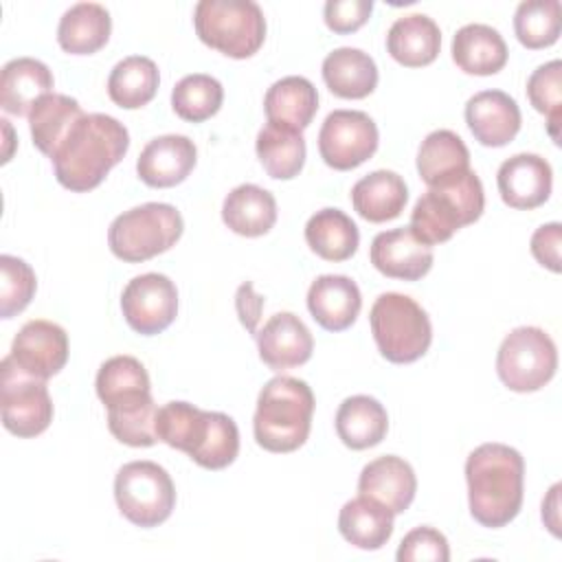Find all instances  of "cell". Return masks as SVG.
<instances>
[{
  "mask_svg": "<svg viewBox=\"0 0 562 562\" xmlns=\"http://www.w3.org/2000/svg\"><path fill=\"white\" fill-rule=\"evenodd\" d=\"M130 147L127 127L110 114H83L53 151L57 182L75 193H86L103 182Z\"/></svg>",
  "mask_w": 562,
  "mask_h": 562,
  "instance_id": "cell-1",
  "label": "cell"
},
{
  "mask_svg": "<svg viewBox=\"0 0 562 562\" xmlns=\"http://www.w3.org/2000/svg\"><path fill=\"white\" fill-rule=\"evenodd\" d=\"M468 503L472 518L490 529L512 522L525 494V461L505 443H481L465 459Z\"/></svg>",
  "mask_w": 562,
  "mask_h": 562,
  "instance_id": "cell-2",
  "label": "cell"
},
{
  "mask_svg": "<svg viewBox=\"0 0 562 562\" xmlns=\"http://www.w3.org/2000/svg\"><path fill=\"white\" fill-rule=\"evenodd\" d=\"M314 393L307 382L277 375L259 391L252 417L255 441L268 452H294L312 428Z\"/></svg>",
  "mask_w": 562,
  "mask_h": 562,
  "instance_id": "cell-3",
  "label": "cell"
},
{
  "mask_svg": "<svg viewBox=\"0 0 562 562\" xmlns=\"http://www.w3.org/2000/svg\"><path fill=\"white\" fill-rule=\"evenodd\" d=\"M485 195L479 176L468 169L441 180L415 202L408 228L426 246L448 241L459 228L476 222L483 213Z\"/></svg>",
  "mask_w": 562,
  "mask_h": 562,
  "instance_id": "cell-4",
  "label": "cell"
},
{
  "mask_svg": "<svg viewBox=\"0 0 562 562\" xmlns=\"http://www.w3.org/2000/svg\"><path fill=\"white\" fill-rule=\"evenodd\" d=\"M369 323L378 351L395 364L419 360L432 342V325L426 310L400 292L380 294L371 305Z\"/></svg>",
  "mask_w": 562,
  "mask_h": 562,
  "instance_id": "cell-5",
  "label": "cell"
},
{
  "mask_svg": "<svg viewBox=\"0 0 562 562\" xmlns=\"http://www.w3.org/2000/svg\"><path fill=\"white\" fill-rule=\"evenodd\" d=\"M193 26L206 46L233 59L255 55L266 40V18L252 0H200Z\"/></svg>",
  "mask_w": 562,
  "mask_h": 562,
  "instance_id": "cell-6",
  "label": "cell"
},
{
  "mask_svg": "<svg viewBox=\"0 0 562 562\" xmlns=\"http://www.w3.org/2000/svg\"><path fill=\"white\" fill-rule=\"evenodd\" d=\"M182 215L165 202H145L116 215L108 228V246L114 257L127 263L147 261L180 239Z\"/></svg>",
  "mask_w": 562,
  "mask_h": 562,
  "instance_id": "cell-7",
  "label": "cell"
},
{
  "mask_svg": "<svg viewBox=\"0 0 562 562\" xmlns=\"http://www.w3.org/2000/svg\"><path fill=\"white\" fill-rule=\"evenodd\" d=\"M119 512L136 527L162 525L176 507V487L169 472L154 461H130L114 476Z\"/></svg>",
  "mask_w": 562,
  "mask_h": 562,
  "instance_id": "cell-8",
  "label": "cell"
},
{
  "mask_svg": "<svg viewBox=\"0 0 562 562\" xmlns=\"http://www.w3.org/2000/svg\"><path fill=\"white\" fill-rule=\"evenodd\" d=\"M558 369V349L553 338L531 325L512 329L496 353V373L501 382L516 393H531L549 384Z\"/></svg>",
  "mask_w": 562,
  "mask_h": 562,
  "instance_id": "cell-9",
  "label": "cell"
},
{
  "mask_svg": "<svg viewBox=\"0 0 562 562\" xmlns=\"http://www.w3.org/2000/svg\"><path fill=\"white\" fill-rule=\"evenodd\" d=\"M0 408L2 426L22 439L42 435L53 422V400L46 389V380L33 378L22 371L11 356L0 362Z\"/></svg>",
  "mask_w": 562,
  "mask_h": 562,
  "instance_id": "cell-10",
  "label": "cell"
},
{
  "mask_svg": "<svg viewBox=\"0 0 562 562\" xmlns=\"http://www.w3.org/2000/svg\"><path fill=\"white\" fill-rule=\"evenodd\" d=\"M378 140V125L367 112L334 110L321 125L318 151L327 167L349 171L375 154Z\"/></svg>",
  "mask_w": 562,
  "mask_h": 562,
  "instance_id": "cell-11",
  "label": "cell"
},
{
  "mask_svg": "<svg viewBox=\"0 0 562 562\" xmlns=\"http://www.w3.org/2000/svg\"><path fill=\"white\" fill-rule=\"evenodd\" d=\"M121 310L136 334H160L178 316L176 283L160 272L138 274L123 288Z\"/></svg>",
  "mask_w": 562,
  "mask_h": 562,
  "instance_id": "cell-12",
  "label": "cell"
},
{
  "mask_svg": "<svg viewBox=\"0 0 562 562\" xmlns=\"http://www.w3.org/2000/svg\"><path fill=\"white\" fill-rule=\"evenodd\" d=\"M9 356L29 375L48 380L57 375L68 360V334L53 321H29L15 334Z\"/></svg>",
  "mask_w": 562,
  "mask_h": 562,
  "instance_id": "cell-13",
  "label": "cell"
},
{
  "mask_svg": "<svg viewBox=\"0 0 562 562\" xmlns=\"http://www.w3.org/2000/svg\"><path fill=\"white\" fill-rule=\"evenodd\" d=\"M496 184L503 202L518 211H531L551 195L553 171L538 154H516L501 162Z\"/></svg>",
  "mask_w": 562,
  "mask_h": 562,
  "instance_id": "cell-14",
  "label": "cell"
},
{
  "mask_svg": "<svg viewBox=\"0 0 562 562\" xmlns=\"http://www.w3.org/2000/svg\"><path fill=\"white\" fill-rule=\"evenodd\" d=\"M369 259L378 272L391 279L417 281L432 268V248L419 241L408 226L378 233L371 241Z\"/></svg>",
  "mask_w": 562,
  "mask_h": 562,
  "instance_id": "cell-15",
  "label": "cell"
},
{
  "mask_svg": "<svg viewBox=\"0 0 562 562\" xmlns=\"http://www.w3.org/2000/svg\"><path fill=\"white\" fill-rule=\"evenodd\" d=\"M259 358L272 371L305 364L314 351V338L307 325L292 312H279L255 334Z\"/></svg>",
  "mask_w": 562,
  "mask_h": 562,
  "instance_id": "cell-16",
  "label": "cell"
},
{
  "mask_svg": "<svg viewBox=\"0 0 562 562\" xmlns=\"http://www.w3.org/2000/svg\"><path fill=\"white\" fill-rule=\"evenodd\" d=\"M198 160V149L189 136L182 134H165L151 138L138 160L136 173L138 178L156 189L176 187L193 171Z\"/></svg>",
  "mask_w": 562,
  "mask_h": 562,
  "instance_id": "cell-17",
  "label": "cell"
},
{
  "mask_svg": "<svg viewBox=\"0 0 562 562\" xmlns=\"http://www.w3.org/2000/svg\"><path fill=\"white\" fill-rule=\"evenodd\" d=\"M520 108L503 90H481L465 103V123L485 147L512 143L520 130Z\"/></svg>",
  "mask_w": 562,
  "mask_h": 562,
  "instance_id": "cell-18",
  "label": "cell"
},
{
  "mask_svg": "<svg viewBox=\"0 0 562 562\" xmlns=\"http://www.w3.org/2000/svg\"><path fill=\"white\" fill-rule=\"evenodd\" d=\"M362 294L356 281L345 274H321L307 290V310L327 331L351 327L360 314Z\"/></svg>",
  "mask_w": 562,
  "mask_h": 562,
  "instance_id": "cell-19",
  "label": "cell"
},
{
  "mask_svg": "<svg viewBox=\"0 0 562 562\" xmlns=\"http://www.w3.org/2000/svg\"><path fill=\"white\" fill-rule=\"evenodd\" d=\"M358 492L382 503L393 514H402L415 498L417 479L408 461L395 454H384L362 468L358 476Z\"/></svg>",
  "mask_w": 562,
  "mask_h": 562,
  "instance_id": "cell-20",
  "label": "cell"
},
{
  "mask_svg": "<svg viewBox=\"0 0 562 562\" xmlns=\"http://www.w3.org/2000/svg\"><path fill=\"white\" fill-rule=\"evenodd\" d=\"M53 92V72L35 57H15L0 72V105L15 116H29L33 105Z\"/></svg>",
  "mask_w": 562,
  "mask_h": 562,
  "instance_id": "cell-21",
  "label": "cell"
},
{
  "mask_svg": "<svg viewBox=\"0 0 562 562\" xmlns=\"http://www.w3.org/2000/svg\"><path fill=\"white\" fill-rule=\"evenodd\" d=\"M441 48V31L437 22L424 13H411L397 18L386 33L389 55L406 66L419 68L437 59Z\"/></svg>",
  "mask_w": 562,
  "mask_h": 562,
  "instance_id": "cell-22",
  "label": "cell"
},
{
  "mask_svg": "<svg viewBox=\"0 0 562 562\" xmlns=\"http://www.w3.org/2000/svg\"><path fill=\"white\" fill-rule=\"evenodd\" d=\"M408 200V187L404 178L389 169H378L360 178L351 187L353 211L373 224L395 220Z\"/></svg>",
  "mask_w": 562,
  "mask_h": 562,
  "instance_id": "cell-23",
  "label": "cell"
},
{
  "mask_svg": "<svg viewBox=\"0 0 562 562\" xmlns=\"http://www.w3.org/2000/svg\"><path fill=\"white\" fill-rule=\"evenodd\" d=\"M323 81L331 94L340 99H364L378 86V66L373 57L360 48H334L321 66Z\"/></svg>",
  "mask_w": 562,
  "mask_h": 562,
  "instance_id": "cell-24",
  "label": "cell"
},
{
  "mask_svg": "<svg viewBox=\"0 0 562 562\" xmlns=\"http://www.w3.org/2000/svg\"><path fill=\"white\" fill-rule=\"evenodd\" d=\"M452 59L468 75H496L507 64V44L490 24H465L452 37Z\"/></svg>",
  "mask_w": 562,
  "mask_h": 562,
  "instance_id": "cell-25",
  "label": "cell"
},
{
  "mask_svg": "<svg viewBox=\"0 0 562 562\" xmlns=\"http://www.w3.org/2000/svg\"><path fill=\"white\" fill-rule=\"evenodd\" d=\"M393 512L369 496L347 501L338 514L340 536L364 551L382 549L393 536Z\"/></svg>",
  "mask_w": 562,
  "mask_h": 562,
  "instance_id": "cell-26",
  "label": "cell"
},
{
  "mask_svg": "<svg viewBox=\"0 0 562 562\" xmlns=\"http://www.w3.org/2000/svg\"><path fill=\"white\" fill-rule=\"evenodd\" d=\"M112 33L110 11L99 2H77L64 11L57 42L70 55H92L103 48Z\"/></svg>",
  "mask_w": 562,
  "mask_h": 562,
  "instance_id": "cell-27",
  "label": "cell"
},
{
  "mask_svg": "<svg viewBox=\"0 0 562 562\" xmlns=\"http://www.w3.org/2000/svg\"><path fill=\"white\" fill-rule=\"evenodd\" d=\"M389 430L386 408L371 395L345 397L336 411L338 439L351 450L378 446Z\"/></svg>",
  "mask_w": 562,
  "mask_h": 562,
  "instance_id": "cell-28",
  "label": "cell"
},
{
  "mask_svg": "<svg viewBox=\"0 0 562 562\" xmlns=\"http://www.w3.org/2000/svg\"><path fill=\"white\" fill-rule=\"evenodd\" d=\"M222 220L237 235H266L277 222V200L263 187L239 184L224 198Z\"/></svg>",
  "mask_w": 562,
  "mask_h": 562,
  "instance_id": "cell-29",
  "label": "cell"
},
{
  "mask_svg": "<svg viewBox=\"0 0 562 562\" xmlns=\"http://www.w3.org/2000/svg\"><path fill=\"white\" fill-rule=\"evenodd\" d=\"M263 110L270 123L303 132L318 110V92L310 79L290 75L268 88L263 97Z\"/></svg>",
  "mask_w": 562,
  "mask_h": 562,
  "instance_id": "cell-30",
  "label": "cell"
},
{
  "mask_svg": "<svg viewBox=\"0 0 562 562\" xmlns=\"http://www.w3.org/2000/svg\"><path fill=\"white\" fill-rule=\"evenodd\" d=\"M257 158L266 173L274 180H290L301 173L305 165V138L301 130L266 123L257 134Z\"/></svg>",
  "mask_w": 562,
  "mask_h": 562,
  "instance_id": "cell-31",
  "label": "cell"
},
{
  "mask_svg": "<svg viewBox=\"0 0 562 562\" xmlns=\"http://www.w3.org/2000/svg\"><path fill=\"white\" fill-rule=\"evenodd\" d=\"M211 417L213 411H202L189 402H167L156 413V437L193 459L209 435Z\"/></svg>",
  "mask_w": 562,
  "mask_h": 562,
  "instance_id": "cell-32",
  "label": "cell"
},
{
  "mask_svg": "<svg viewBox=\"0 0 562 562\" xmlns=\"http://www.w3.org/2000/svg\"><path fill=\"white\" fill-rule=\"evenodd\" d=\"M305 241L325 261H347L360 244L356 222L340 209H321L305 224Z\"/></svg>",
  "mask_w": 562,
  "mask_h": 562,
  "instance_id": "cell-33",
  "label": "cell"
},
{
  "mask_svg": "<svg viewBox=\"0 0 562 562\" xmlns=\"http://www.w3.org/2000/svg\"><path fill=\"white\" fill-rule=\"evenodd\" d=\"M79 101L68 94H44L29 112V127L33 145L48 158L66 138L70 127L83 116Z\"/></svg>",
  "mask_w": 562,
  "mask_h": 562,
  "instance_id": "cell-34",
  "label": "cell"
},
{
  "mask_svg": "<svg viewBox=\"0 0 562 562\" xmlns=\"http://www.w3.org/2000/svg\"><path fill=\"white\" fill-rule=\"evenodd\" d=\"M468 169L470 151L463 138L452 130H435L422 140L417 151V171L428 187Z\"/></svg>",
  "mask_w": 562,
  "mask_h": 562,
  "instance_id": "cell-35",
  "label": "cell"
},
{
  "mask_svg": "<svg viewBox=\"0 0 562 562\" xmlns=\"http://www.w3.org/2000/svg\"><path fill=\"white\" fill-rule=\"evenodd\" d=\"M158 83V66L149 57L130 55L112 68L108 77V94L119 108L136 110L156 97Z\"/></svg>",
  "mask_w": 562,
  "mask_h": 562,
  "instance_id": "cell-36",
  "label": "cell"
},
{
  "mask_svg": "<svg viewBox=\"0 0 562 562\" xmlns=\"http://www.w3.org/2000/svg\"><path fill=\"white\" fill-rule=\"evenodd\" d=\"M108 408V428L125 446L149 448L158 441L156 437V404L151 393L132 397Z\"/></svg>",
  "mask_w": 562,
  "mask_h": 562,
  "instance_id": "cell-37",
  "label": "cell"
},
{
  "mask_svg": "<svg viewBox=\"0 0 562 562\" xmlns=\"http://www.w3.org/2000/svg\"><path fill=\"white\" fill-rule=\"evenodd\" d=\"M224 101V88L222 83L204 72H193L182 77L173 90H171V108L173 112L189 121V123H202L217 114Z\"/></svg>",
  "mask_w": 562,
  "mask_h": 562,
  "instance_id": "cell-38",
  "label": "cell"
},
{
  "mask_svg": "<svg viewBox=\"0 0 562 562\" xmlns=\"http://www.w3.org/2000/svg\"><path fill=\"white\" fill-rule=\"evenodd\" d=\"M560 2L558 0H525L514 13V33L525 48L538 50L560 37Z\"/></svg>",
  "mask_w": 562,
  "mask_h": 562,
  "instance_id": "cell-39",
  "label": "cell"
},
{
  "mask_svg": "<svg viewBox=\"0 0 562 562\" xmlns=\"http://www.w3.org/2000/svg\"><path fill=\"white\" fill-rule=\"evenodd\" d=\"M94 386H97L99 400L105 406L132 395L151 393L147 369L134 356H114L105 360L99 367Z\"/></svg>",
  "mask_w": 562,
  "mask_h": 562,
  "instance_id": "cell-40",
  "label": "cell"
},
{
  "mask_svg": "<svg viewBox=\"0 0 562 562\" xmlns=\"http://www.w3.org/2000/svg\"><path fill=\"white\" fill-rule=\"evenodd\" d=\"M562 61L551 59L538 66L527 79V97L531 105L547 116V127L555 145H560V114H562Z\"/></svg>",
  "mask_w": 562,
  "mask_h": 562,
  "instance_id": "cell-41",
  "label": "cell"
},
{
  "mask_svg": "<svg viewBox=\"0 0 562 562\" xmlns=\"http://www.w3.org/2000/svg\"><path fill=\"white\" fill-rule=\"evenodd\" d=\"M37 279L33 268L13 255L0 257V316L11 318L20 314L33 299Z\"/></svg>",
  "mask_w": 562,
  "mask_h": 562,
  "instance_id": "cell-42",
  "label": "cell"
},
{
  "mask_svg": "<svg viewBox=\"0 0 562 562\" xmlns=\"http://www.w3.org/2000/svg\"><path fill=\"white\" fill-rule=\"evenodd\" d=\"M239 452V430L233 417L226 413L213 411L209 435L193 457V461L204 470H224L228 468Z\"/></svg>",
  "mask_w": 562,
  "mask_h": 562,
  "instance_id": "cell-43",
  "label": "cell"
},
{
  "mask_svg": "<svg viewBox=\"0 0 562 562\" xmlns=\"http://www.w3.org/2000/svg\"><path fill=\"white\" fill-rule=\"evenodd\" d=\"M395 558L397 562H424V560L448 562L450 547L441 531H437L435 527L422 525L402 538Z\"/></svg>",
  "mask_w": 562,
  "mask_h": 562,
  "instance_id": "cell-44",
  "label": "cell"
},
{
  "mask_svg": "<svg viewBox=\"0 0 562 562\" xmlns=\"http://www.w3.org/2000/svg\"><path fill=\"white\" fill-rule=\"evenodd\" d=\"M371 11V0H327L323 7V18L334 33L347 35L358 31L369 20Z\"/></svg>",
  "mask_w": 562,
  "mask_h": 562,
  "instance_id": "cell-45",
  "label": "cell"
},
{
  "mask_svg": "<svg viewBox=\"0 0 562 562\" xmlns=\"http://www.w3.org/2000/svg\"><path fill=\"white\" fill-rule=\"evenodd\" d=\"M560 244H562V224L560 222L542 224L531 235V255L540 266L549 268L551 272H560L562 270Z\"/></svg>",
  "mask_w": 562,
  "mask_h": 562,
  "instance_id": "cell-46",
  "label": "cell"
},
{
  "mask_svg": "<svg viewBox=\"0 0 562 562\" xmlns=\"http://www.w3.org/2000/svg\"><path fill=\"white\" fill-rule=\"evenodd\" d=\"M235 307H237V314H239V321L241 325L250 331V334H257V323H259V316H261V307H263V296H259L252 288L250 281L241 283L237 288V294H235Z\"/></svg>",
  "mask_w": 562,
  "mask_h": 562,
  "instance_id": "cell-47",
  "label": "cell"
},
{
  "mask_svg": "<svg viewBox=\"0 0 562 562\" xmlns=\"http://www.w3.org/2000/svg\"><path fill=\"white\" fill-rule=\"evenodd\" d=\"M560 490L562 485L555 483L547 498L542 501V522L549 527V531L558 538L560 536Z\"/></svg>",
  "mask_w": 562,
  "mask_h": 562,
  "instance_id": "cell-48",
  "label": "cell"
}]
</instances>
